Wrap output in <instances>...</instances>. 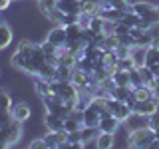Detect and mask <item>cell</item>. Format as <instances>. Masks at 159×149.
Returning a JSON list of instances; mask_svg holds the SVG:
<instances>
[{
	"label": "cell",
	"instance_id": "cell-1",
	"mask_svg": "<svg viewBox=\"0 0 159 149\" xmlns=\"http://www.w3.org/2000/svg\"><path fill=\"white\" fill-rule=\"evenodd\" d=\"M155 139V131L151 127H139V129H131L129 131V147H135V149H147L149 143Z\"/></svg>",
	"mask_w": 159,
	"mask_h": 149
},
{
	"label": "cell",
	"instance_id": "cell-2",
	"mask_svg": "<svg viewBox=\"0 0 159 149\" xmlns=\"http://www.w3.org/2000/svg\"><path fill=\"white\" fill-rule=\"evenodd\" d=\"M107 111L111 113L117 121L125 123L129 119V115L133 113V109L127 106V102H119V99H116V97H109L107 99Z\"/></svg>",
	"mask_w": 159,
	"mask_h": 149
},
{
	"label": "cell",
	"instance_id": "cell-3",
	"mask_svg": "<svg viewBox=\"0 0 159 149\" xmlns=\"http://www.w3.org/2000/svg\"><path fill=\"white\" fill-rule=\"evenodd\" d=\"M4 131L8 135V147H12L16 143H20V139L24 137V123H20V121L10 117L6 121V125H4Z\"/></svg>",
	"mask_w": 159,
	"mask_h": 149
},
{
	"label": "cell",
	"instance_id": "cell-4",
	"mask_svg": "<svg viewBox=\"0 0 159 149\" xmlns=\"http://www.w3.org/2000/svg\"><path fill=\"white\" fill-rule=\"evenodd\" d=\"M8 115L26 125V123L30 121V117L34 115V111H32V107H30L26 102H14V106L10 107V113H8Z\"/></svg>",
	"mask_w": 159,
	"mask_h": 149
},
{
	"label": "cell",
	"instance_id": "cell-5",
	"mask_svg": "<svg viewBox=\"0 0 159 149\" xmlns=\"http://www.w3.org/2000/svg\"><path fill=\"white\" fill-rule=\"evenodd\" d=\"M44 40H48V42H52L54 46L58 48H66L68 44V36H66V26H52L46 32V36H44Z\"/></svg>",
	"mask_w": 159,
	"mask_h": 149
},
{
	"label": "cell",
	"instance_id": "cell-6",
	"mask_svg": "<svg viewBox=\"0 0 159 149\" xmlns=\"http://www.w3.org/2000/svg\"><path fill=\"white\" fill-rule=\"evenodd\" d=\"M14 42V28L8 22H0V52L12 46Z\"/></svg>",
	"mask_w": 159,
	"mask_h": 149
},
{
	"label": "cell",
	"instance_id": "cell-7",
	"mask_svg": "<svg viewBox=\"0 0 159 149\" xmlns=\"http://www.w3.org/2000/svg\"><path fill=\"white\" fill-rule=\"evenodd\" d=\"M155 111H159V103L155 102V97L145 99V102H137L133 107V113H141V115H153Z\"/></svg>",
	"mask_w": 159,
	"mask_h": 149
},
{
	"label": "cell",
	"instance_id": "cell-8",
	"mask_svg": "<svg viewBox=\"0 0 159 149\" xmlns=\"http://www.w3.org/2000/svg\"><path fill=\"white\" fill-rule=\"evenodd\" d=\"M44 127L46 131H60L64 129V117H60L58 113H52V111H46L44 113Z\"/></svg>",
	"mask_w": 159,
	"mask_h": 149
},
{
	"label": "cell",
	"instance_id": "cell-9",
	"mask_svg": "<svg viewBox=\"0 0 159 149\" xmlns=\"http://www.w3.org/2000/svg\"><path fill=\"white\" fill-rule=\"evenodd\" d=\"M32 89H34V93H36L38 97H44V96H48V93H52L50 82L46 78H42V76H32Z\"/></svg>",
	"mask_w": 159,
	"mask_h": 149
},
{
	"label": "cell",
	"instance_id": "cell-10",
	"mask_svg": "<svg viewBox=\"0 0 159 149\" xmlns=\"http://www.w3.org/2000/svg\"><path fill=\"white\" fill-rule=\"evenodd\" d=\"M98 127H99V131H107V133H116L119 127H121V121H117L116 117L111 115V113H103L102 119H99V123H98Z\"/></svg>",
	"mask_w": 159,
	"mask_h": 149
},
{
	"label": "cell",
	"instance_id": "cell-11",
	"mask_svg": "<svg viewBox=\"0 0 159 149\" xmlns=\"http://www.w3.org/2000/svg\"><path fill=\"white\" fill-rule=\"evenodd\" d=\"M42 99V106H44V109L46 111H52V113H58V109H60V106L64 103V99L58 96V93H48V96H44V97H40Z\"/></svg>",
	"mask_w": 159,
	"mask_h": 149
},
{
	"label": "cell",
	"instance_id": "cell-12",
	"mask_svg": "<svg viewBox=\"0 0 159 149\" xmlns=\"http://www.w3.org/2000/svg\"><path fill=\"white\" fill-rule=\"evenodd\" d=\"M56 8L62 10L64 14H80L82 12V0H58Z\"/></svg>",
	"mask_w": 159,
	"mask_h": 149
},
{
	"label": "cell",
	"instance_id": "cell-13",
	"mask_svg": "<svg viewBox=\"0 0 159 149\" xmlns=\"http://www.w3.org/2000/svg\"><path fill=\"white\" fill-rule=\"evenodd\" d=\"M155 6H157V4L149 2V0H135V2H131L129 10H131V12H135L139 18H143V16H147V14L151 12Z\"/></svg>",
	"mask_w": 159,
	"mask_h": 149
},
{
	"label": "cell",
	"instance_id": "cell-14",
	"mask_svg": "<svg viewBox=\"0 0 159 149\" xmlns=\"http://www.w3.org/2000/svg\"><path fill=\"white\" fill-rule=\"evenodd\" d=\"M123 125H125L129 131H131V129H139V127H149V117L141 115V113H131Z\"/></svg>",
	"mask_w": 159,
	"mask_h": 149
},
{
	"label": "cell",
	"instance_id": "cell-15",
	"mask_svg": "<svg viewBox=\"0 0 159 149\" xmlns=\"http://www.w3.org/2000/svg\"><path fill=\"white\" fill-rule=\"evenodd\" d=\"M99 119H102V113H99L93 106H89L88 109L82 111V123H84V125H96L98 127Z\"/></svg>",
	"mask_w": 159,
	"mask_h": 149
},
{
	"label": "cell",
	"instance_id": "cell-16",
	"mask_svg": "<svg viewBox=\"0 0 159 149\" xmlns=\"http://www.w3.org/2000/svg\"><path fill=\"white\" fill-rule=\"evenodd\" d=\"M14 106V97L8 89L0 88V115H8L10 113V107Z\"/></svg>",
	"mask_w": 159,
	"mask_h": 149
},
{
	"label": "cell",
	"instance_id": "cell-17",
	"mask_svg": "<svg viewBox=\"0 0 159 149\" xmlns=\"http://www.w3.org/2000/svg\"><path fill=\"white\" fill-rule=\"evenodd\" d=\"M96 147L98 149H111V147H116V133L99 131V135L96 139Z\"/></svg>",
	"mask_w": 159,
	"mask_h": 149
},
{
	"label": "cell",
	"instance_id": "cell-18",
	"mask_svg": "<svg viewBox=\"0 0 159 149\" xmlns=\"http://www.w3.org/2000/svg\"><path fill=\"white\" fill-rule=\"evenodd\" d=\"M129 56H131L133 64H135V68H141V66H145V62H147V48H143V46H133Z\"/></svg>",
	"mask_w": 159,
	"mask_h": 149
},
{
	"label": "cell",
	"instance_id": "cell-19",
	"mask_svg": "<svg viewBox=\"0 0 159 149\" xmlns=\"http://www.w3.org/2000/svg\"><path fill=\"white\" fill-rule=\"evenodd\" d=\"M131 89H133V97L137 102H145V99L153 97V88H149V86H139V88H131Z\"/></svg>",
	"mask_w": 159,
	"mask_h": 149
},
{
	"label": "cell",
	"instance_id": "cell-20",
	"mask_svg": "<svg viewBox=\"0 0 159 149\" xmlns=\"http://www.w3.org/2000/svg\"><path fill=\"white\" fill-rule=\"evenodd\" d=\"M72 72H74V68H68V66H62V64H58V66H56V76H54V79H58V82H72Z\"/></svg>",
	"mask_w": 159,
	"mask_h": 149
},
{
	"label": "cell",
	"instance_id": "cell-21",
	"mask_svg": "<svg viewBox=\"0 0 159 149\" xmlns=\"http://www.w3.org/2000/svg\"><path fill=\"white\" fill-rule=\"evenodd\" d=\"M82 119H78V117H74V115H68L66 119H64V129H66L68 133H74V131H80L82 129Z\"/></svg>",
	"mask_w": 159,
	"mask_h": 149
},
{
	"label": "cell",
	"instance_id": "cell-22",
	"mask_svg": "<svg viewBox=\"0 0 159 149\" xmlns=\"http://www.w3.org/2000/svg\"><path fill=\"white\" fill-rule=\"evenodd\" d=\"M111 79H113V84H116V86L129 88V72H125V70H117V72L111 76Z\"/></svg>",
	"mask_w": 159,
	"mask_h": 149
},
{
	"label": "cell",
	"instance_id": "cell-23",
	"mask_svg": "<svg viewBox=\"0 0 159 149\" xmlns=\"http://www.w3.org/2000/svg\"><path fill=\"white\" fill-rule=\"evenodd\" d=\"M82 32L84 28L80 24H72V26H66V36H68V42H78L82 38Z\"/></svg>",
	"mask_w": 159,
	"mask_h": 149
},
{
	"label": "cell",
	"instance_id": "cell-24",
	"mask_svg": "<svg viewBox=\"0 0 159 149\" xmlns=\"http://www.w3.org/2000/svg\"><path fill=\"white\" fill-rule=\"evenodd\" d=\"M139 72H141V78H143V84H145V86L155 88V74H153L151 68H149V66H141Z\"/></svg>",
	"mask_w": 159,
	"mask_h": 149
},
{
	"label": "cell",
	"instance_id": "cell-25",
	"mask_svg": "<svg viewBox=\"0 0 159 149\" xmlns=\"http://www.w3.org/2000/svg\"><path fill=\"white\" fill-rule=\"evenodd\" d=\"M139 86H145L141 72H139V68H131L129 70V88H139Z\"/></svg>",
	"mask_w": 159,
	"mask_h": 149
},
{
	"label": "cell",
	"instance_id": "cell-26",
	"mask_svg": "<svg viewBox=\"0 0 159 149\" xmlns=\"http://www.w3.org/2000/svg\"><path fill=\"white\" fill-rule=\"evenodd\" d=\"M56 4H58V0H36V6H38V10H40L42 16H46L50 10L56 8Z\"/></svg>",
	"mask_w": 159,
	"mask_h": 149
},
{
	"label": "cell",
	"instance_id": "cell-27",
	"mask_svg": "<svg viewBox=\"0 0 159 149\" xmlns=\"http://www.w3.org/2000/svg\"><path fill=\"white\" fill-rule=\"evenodd\" d=\"M44 18H46L52 26H60V24H62V18H64V12H62V10H58V8H54V10H50Z\"/></svg>",
	"mask_w": 159,
	"mask_h": 149
},
{
	"label": "cell",
	"instance_id": "cell-28",
	"mask_svg": "<svg viewBox=\"0 0 159 149\" xmlns=\"http://www.w3.org/2000/svg\"><path fill=\"white\" fill-rule=\"evenodd\" d=\"M42 137H44V141H46V147H48V149H58V147H60L58 131H46Z\"/></svg>",
	"mask_w": 159,
	"mask_h": 149
},
{
	"label": "cell",
	"instance_id": "cell-29",
	"mask_svg": "<svg viewBox=\"0 0 159 149\" xmlns=\"http://www.w3.org/2000/svg\"><path fill=\"white\" fill-rule=\"evenodd\" d=\"M89 30H92L93 34H103V18L99 16V14H96V16H92V20H89Z\"/></svg>",
	"mask_w": 159,
	"mask_h": 149
},
{
	"label": "cell",
	"instance_id": "cell-30",
	"mask_svg": "<svg viewBox=\"0 0 159 149\" xmlns=\"http://www.w3.org/2000/svg\"><path fill=\"white\" fill-rule=\"evenodd\" d=\"M121 24H125L127 28H133V26L139 24V16L135 12H131V10H127V12L123 14V18H121Z\"/></svg>",
	"mask_w": 159,
	"mask_h": 149
},
{
	"label": "cell",
	"instance_id": "cell-31",
	"mask_svg": "<svg viewBox=\"0 0 159 149\" xmlns=\"http://www.w3.org/2000/svg\"><path fill=\"white\" fill-rule=\"evenodd\" d=\"M117 46H119V36H116V34H109V36H106V40H103V52L116 50Z\"/></svg>",
	"mask_w": 159,
	"mask_h": 149
},
{
	"label": "cell",
	"instance_id": "cell-32",
	"mask_svg": "<svg viewBox=\"0 0 159 149\" xmlns=\"http://www.w3.org/2000/svg\"><path fill=\"white\" fill-rule=\"evenodd\" d=\"M40 48H42L44 56H54V54H60V48L54 46L52 42H48V40H42V42H40Z\"/></svg>",
	"mask_w": 159,
	"mask_h": 149
},
{
	"label": "cell",
	"instance_id": "cell-33",
	"mask_svg": "<svg viewBox=\"0 0 159 149\" xmlns=\"http://www.w3.org/2000/svg\"><path fill=\"white\" fill-rule=\"evenodd\" d=\"M113 52H116V56H117L119 60H121V58H129V54H131V48L119 42V46H117L116 50H113Z\"/></svg>",
	"mask_w": 159,
	"mask_h": 149
},
{
	"label": "cell",
	"instance_id": "cell-34",
	"mask_svg": "<svg viewBox=\"0 0 159 149\" xmlns=\"http://www.w3.org/2000/svg\"><path fill=\"white\" fill-rule=\"evenodd\" d=\"M131 68H135V64H133L131 56H129V58H121V60L117 62V70H125V72H129Z\"/></svg>",
	"mask_w": 159,
	"mask_h": 149
},
{
	"label": "cell",
	"instance_id": "cell-35",
	"mask_svg": "<svg viewBox=\"0 0 159 149\" xmlns=\"http://www.w3.org/2000/svg\"><path fill=\"white\" fill-rule=\"evenodd\" d=\"M80 22V14H64L62 18V26H72V24Z\"/></svg>",
	"mask_w": 159,
	"mask_h": 149
},
{
	"label": "cell",
	"instance_id": "cell-36",
	"mask_svg": "<svg viewBox=\"0 0 159 149\" xmlns=\"http://www.w3.org/2000/svg\"><path fill=\"white\" fill-rule=\"evenodd\" d=\"M30 149H48L46 147V141H44V137H34L32 141L28 143Z\"/></svg>",
	"mask_w": 159,
	"mask_h": 149
},
{
	"label": "cell",
	"instance_id": "cell-37",
	"mask_svg": "<svg viewBox=\"0 0 159 149\" xmlns=\"http://www.w3.org/2000/svg\"><path fill=\"white\" fill-rule=\"evenodd\" d=\"M116 26H117V22L103 20V34H106V36H109V34H116Z\"/></svg>",
	"mask_w": 159,
	"mask_h": 149
},
{
	"label": "cell",
	"instance_id": "cell-38",
	"mask_svg": "<svg viewBox=\"0 0 159 149\" xmlns=\"http://www.w3.org/2000/svg\"><path fill=\"white\" fill-rule=\"evenodd\" d=\"M149 127L153 131H159V111H155L153 115H149Z\"/></svg>",
	"mask_w": 159,
	"mask_h": 149
},
{
	"label": "cell",
	"instance_id": "cell-39",
	"mask_svg": "<svg viewBox=\"0 0 159 149\" xmlns=\"http://www.w3.org/2000/svg\"><path fill=\"white\" fill-rule=\"evenodd\" d=\"M4 147H8V135L4 129H0V149H4Z\"/></svg>",
	"mask_w": 159,
	"mask_h": 149
},
{
	"label": "cell",
	"instance_id": "cell-40",
	"mask_svg": "<svg viewBox=\"0 0 159 149\" xmlns=\"http://www.w3.org/2000/svg\"><path fill=\"white\" fill-rule=\"evenodd\" d=\"M12 0H0V12H6V10H10V6H12Z\"/></svg>",
	"mask_w": 159,
	"mask_h": 149
},
{
	"label": "cell",
	"instance_id": "cell-41",
	"mask_svg": "<svg viewBox=\"0 0 159 149\" xmlns=\"http://www.w3.org/2000/svg\"><path fill=\"white\" fill-rule=\"evenodd\" d=\"M147 149H159V139L155 137V139H153L151 143H149V147H147Z\"/></svg>",
	"mask_w": 159,
	"mask_h": 149
},
{
	"label": "cell",
	"instance_id": "cell-42",
	"mask_svg": "<svg viewBox=\"0 0 159 149\" xmlns=\"http://www.w3.org/2000/svg\"><path fill=\"white\" fill-rule=\"evenodd\" d=\"M151 70H153V74H155V86H159V66L151 68Z\"/></svg>",
	"mask_w": 159,
	"mask_h": 149
},
{
	"label": "cell",
	"instance_id": "cell-43",
	"mask_svg": "<svg viewBox=\"0 0 159 149\" xmlns=\"http://www.w3.org/2000/svg\"><path fill=\"white\" fill-rule=\"evenodd\" d=\"M153 97H155V102L159 103V86H155V88H153Z\"/></svg>",
	"mask_w": 159,
	"mask_h": 149
},
{
	"label": "cell",
	"instance_id": "cell-44",
	"mask_svg": "<svg viewBox=\"0 0 159 149\" xmlns=\"http://www.w3.org/2000/svg\"><path fill=\"white\" fill-rule=\"evenodd\" d=\"M155 137H157V139H159V131H155Z\"/></svg>",
	"mask_w": 159,
	"mask_h": 149
},
{
	"label": "cell",
	"instance_id": "cell-45",
	"mask_svg": "<svg viewBox=\"0 0 159 149\" xmlns=\"http://www.w3.org/2000/svg\"><path fill=\"white\" fill-rule=\"evenodd\" d=\"M0 78H2V68H0Z\"/></svg>",
	"mask_w": 159,
	"mask_h": 149
},
{
	"label": "cell",
	"instance_id": "cell-46",
	"mask_svg": "<svg viewBox=\"0 0 159 149\" xmlns=\"http://www.w3.org/2000/svg\"><path fill=\"white\" fill-rule=\"evenodd\" d=\"M12 2H20V0H12Z\"/></svg>",
	"mask_w": 159,
	"mask_h": 149
}]
</instances>
